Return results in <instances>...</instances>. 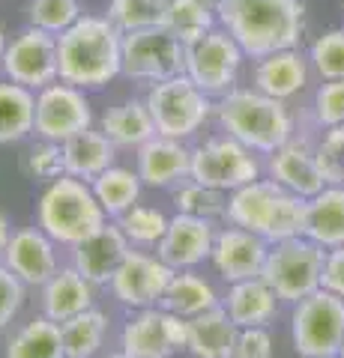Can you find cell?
<instances>
[{"instance_id":"ba28073f","label":"cell","mask_w":344,"mask_h":358,"mask_svg":"<svg viewBox=\"0 0 344 358\" xmlns=\"http://www.w3.org/2000/svg\"><path fill=\"white\" fill-rule=\"evenodd\" d=\"M242 57H246V51L237 45V39L225 27L216 24L204 36H198L195 42L186 45L183 75L192 78L207 96L221 99L234 90L237 75L242 69Z\"/></svg>"},{"instance_id":"e575fe53","label":"cell","mask_w":344,"mask_h":358,"mask_svg":"<svg viewBox=\"0 0 344 358\" xmlns=\"http://www.w3.org/2000/svg\"><path fill=\"white\" fill-rule=\"evenodd\" d=\"M168 0H108V21L120 33L162 27Z\"/></svg>"},{"instance_id":"60d3db41","label":"cell","mask_w":344,"mask_h":358,"mask_svg":"<svg viewBox=\"0 0 344 358\" xmlns=\"http://www.w3.org/2000/svg\"><path fill=\"white\" fill-rule=\"evenodd\" d=\"M315 122L324 129L344 126V78L341 81H324L315 93Z\"/></svg>"},{"instance_id":"7dc6e473","label":"cell","mask_w":344,"mask_h":358,"mask_svg":"<svg viewBox=\"0 0 344 358\" xmlns=\"http://www.w3.org/2000/svg\"><path fill=\"white\" fill-rule=\"evenodd\" d=\"M4 54H6V33L0 30V63H4Z\"/></svg>"},{"instance_id":"d4e9b609","label":"cell","mask_w":344,"mask_h":358,"mask_svg":"<svg viewBox=\"0 0 344 358\" xmlns=\"http://www.w3.org/2000/svg\"><path fill=\"white\" fill-rule=\"evenodd\" d=\"M117 147L108 141L102 129H84L75 138L63 141V159H66V173L84 182H93L99 173H105L114 164Z\"/></svg>"},{"instance_id":"681fc988","label":"cell","mask_w":344,"mask_h":358,"mask_svg":"<svg viewBox=\"0 0 344 358\" xmlns=\"http://www.w3.org/2000/svg\"><path fill=\"white\" fill-rule=\"evenodd\" d=\"M111 358H129V355H123V352H120V355H111Z\"/></svg>"},{"instance_id":"e0dca14e","label":"cell","mask_w":344,"mask_h":358,"mask_svg":"<svg viewBox=\"0 0 344 358\" xmlns=\"http://www.w3.org/2000/svg\"><path fill=\"white\" fill-rule=\"evenodd\" d=\"M213 242H216V230L209 218L177 212V218L168 221V230H165L162 242L156 245V251L159 260L168 263L177 272V268H195L198 263H204L213 254Z\"/></svg>"},{"instance_id":"4316f807","label":"cell","mask_w":344,"mask_h":358,"mask_svg":"<svg viewBox=\"0 0 344 358\" xmlns=\"http://www.w3.org/2000/svg\"><path fill=\"white\" fill-rule=\"evenodd\" d=\"M99 129L108 134V141L120 150H138L144 147L150 138H156V126H153L150 108L141 99H129V102H120L114 108H108L102 120H99Z\"/></svg>"},{"instance_id":"9c48e42d","label":"cell","mask_w":344,"mask_h":358,"mask_svg":"<svg viewBox=\"0 0 344 358\" xmlns=\"http://www.w3.org/2000/svg\"><path fill=\"white\" fill-rule=\"evenodd\" d=\"M186 45L168 27L123 33V75L141 84H159L183 75Z\"/></svg>"},{"instance_id":"4fadbf2b","label":"cell","mask_w":344,"mask_h":358,"mask_svg":"<svg viewBox=\"0 0 344 358\" xmlns=\"http://www.w3.org/2000/svg\"><path fill=\"white\" fill-rule=\"evenodd\" d=\"M120 346L129 358H171L177 350L188 346V320L171 310L144 308L126 322Z\"/></svg>"},{"instance_id":"f546056e","label":"cell","mask_w":344,"mask_h":358,"mask_svg":"<svg viewBox=\"0 0 344 358\" xmlns=\"http://www.w3.org/2000/svg\"><path fill=\"white\" fill-rule=\"evenodd\" d=\"M63 355L66 350H63L60 322H54L48 317L30 320L6 343V358H63Z\"/></svg>"},{"instance_id":"8992f818","label":"cell","mask_w":344,"mask_h":358,"mask_svg":"<svg viewBox=\"0 0 344 358\" xmlns=\"http://www.w3.org/2000/svg\"><path fill=\"white\" fill-rule=\"evenodd\" d=\"M324 260L326 251L317 242L296 236L275 242L270 254H266L261 278L273 287L279 301H291L296 305L299 299L312 296L320 289V278H324Z\"/></svg>"},{"instance_id":"52a82bcc","label":"cell","mask_w":344,"mask_h":358,"mask_svg":"<svg viewBox=\"0 0 344 358\" xmlns=\"http://www.w3.org/2000/svg\"><path fill=\"white\" fill-rule=\"evenodd\" d=\"M291 338L303 358L338 355L344 343V299L324 287L299 299L291 317Z\"/></svg>"},{"instance_id":"6da1fadb","label":"cell","mask_w":344,"mask_h":358,"mask_svg":"<svg viewBox=\"0 0 344 358\" xmlns=\"http://www.w3.org/2000/svg\"><path fill=\"white\" fill-rule=\"evenodd\" d=\"M219 27H225L246 57L296 48L305 30L303 0H221L216 9Z\"/></svg>"},{"instance_id":"f6af8a7d","label":"cell","mask_w":344,"mask_h":358,"mask_svg":"<svg viewBox=\"0 0 344 358\" xmlns=\"http://www.w3.org/2000/svg\"><path fill=\"white\" fill-rule=\"evenodd\" d=\"M320 287L344 299V245L329 248L326 260H324V278H320Z\"/></svg>"},{"instance_id":"9a60e30c","label":"cell","mask_w":344,"mask_h":358,"mask_svg":"<svg viewBox=\"0 0 344 358\" xmlns=\"http://www.w3.org/2000/svg\"><path fill=\"white\" fill-rule=\"evenodd\" d=\"M266 254H270V248H266L263 236L242 227H228L216 233L209 260H213L216 272L225 281L237 284V281H249V278H261Z\"/></svg>"},{"instance_id":"ee69618b","label":"cell","mask_w":344,"mask_h":358,"mask_svg":"<svg viewBox=\"0 0 344 358\" xmlns=\"http://www.w3.org/2000/svg\"><path fill=\"white\" fill-rule=\"evenodd\" d=\"M234 358H273V338L263 331V326L240 329L234 343Z\"/></svg>"},{"instance_id":"ffe728a7","label":"cell","mask_w":344,"mask_h":358,"mask_svg":"<svg viewBox=\"0 0 344 358\" xmlns=\"http://www.w3.org/2000/svg\"><path fill=\"white\" fill-rule=\"evenodd\" d=\"M308 78H312V63H308V57L296 48H287V51L266 54V57L254 63L252 81H254V90L287 102V99L299 96L308 87Z\"/></svg>"},{"instance_id":"83f0119b","label":"cell","mask_w":344,"mask_h":358,"mask_svg":"<svg viewBox=\"0 0 344 358\" xmlns=\"http://www.w3.org/2000/svg\"><path fill=\"white\" fill-rule=\"evenodd\" d=\"M225 310L237 329L266 326L279 310V296L273 293V287L263 278H249V281H237L228 289Z\"/></svg>"},{"instance_id":"30bf717a","label":"cell","mask_w":344,"mask_h":358,"mask_svg":"<svg viewBox=\"0 0 344 358\" xmlns=\"http://www.w3.org/2000/svg\"><path fill=\"white\" fill-rule=\"evenodd\" d=\"M188 179L219 192H234V188L261 179V162L254 159L249 147H242L237 138H209L198 150H192V173Z\"/></svg>"},{"instance_id":"ab89813d","label":"cell","mask_w":344,"mask_h":358,"mask_svg":"<svg viewBox=\"0 0 344 358\" xmlns=\"http://www.w3.org/2000/svg\"><path fill=\"white\" fill-rule=\"evenodd\" d=\"M317 167L326 185H344V126H332L315 147Z\"/></svg>"},{"instance_id":"d6986e66","label":"cell","mask_w":344,"mask_h":358,"mask_svg":"<svg viewBox=\"0 0 344 358\" xmlns=\"http://www.w3.org/2000/svg\"><path fill=\"white\" fill-rule=\"evenodd\" d=\"M270 176L279 182L284 192H291L296 197H315L317 192L326 188V179L320 173L315 150L305 141H287L284 147L270 152Z\"/></svg>"},{"instance_id":"816d5d0a","label":"cell","mask_w":344,"mask_h":358,"mask_svg":"<svg viewBox=\"0 0 344 358\" xmlns=\"http://www.w3.org/2000/svg\"><path fill=\"white\" fill-rule=\"evenodd\" d=\"M338 355H344V343H341V352H338Z\"/></svg>"},{"instance_id":"f5cc1de1","label":"cell","mask_w":344,"mask_h":358,"mask_svg":"<svg viewBox=\"0 0 344 358\" xmlns=\"http://www.w3.org/2000/svg\"><path fill=\"white\" fill-rule=\"evenodd\" d=\"M63 358H72V355H63Z\"/></svg>"},{"instance_id":"c3c4849f","label":"cell","mask_w":344,"mask_h":358,"mask_svg":"<svg viewBox=\"0 0 344 358\" xmlns=\"http://www.w3.org/2000/svg\"><path fill=\"white\" fill-rule=\"evenodd\" d=\"M201 3H207L209 9H219V3H221V0H201Z\"/></svg>"},{"instance_id":"484cf974","label":"cell","mask_w":344,"mask_h":358,"mask_svg":"<svg viewBox=\"0 0 344 358\" xmlns=\"http://www.w3.org/2000/svg\"><path fill=\"white\" fill-rule=\"evenodd\" d=\"M93 305V284L78 272V268H60L42 289V310L54 322H66L78 317L81 310Z\"/></svg>"},{"instance_id":"f35d334b","label":"cell","mask_w":344,"mask_h":358,"mask_svg":"<svg viewBox=\"0 0 344 358\" xmlns=\"http://www.w3.org/2000/svg\"><path fill=\"white\" fill-rule=\"evenodd\" d=\"M117 224L123 227L129 242H138V245H159L165 230H168V218L159 209H150V206H132L129 212L120 215Z\"/></svg>"},{"instance_id":"836d02e7","label":"cell","mask_w":344,"mask_h":358,"mask_svg":"<svg viewBox=\"0 0 344 358\" xmlns=\"http://www.w3.org/2000/svg\"><path fill=\"white\" fill-rule=\"evenodd\" d=\"M216 24V9H209L201 0H168V13H165L162 27H168L183 45H188L198 36H204L207 30H213Z\"/></svg>"},{"instance_id":"b9f144b4","label":"cell","mask_w":344,"mask_h":358,"mask_svg":"<svg viewBox=\"0 0 344 358\" xmlns=\"http://www.w3.org/2000/svg\"><path fill=\"white\" fill-rule=\"evenodd\" d=\"M27 171L33 179H60L66 173V159H63V143L42 141L27 152Z\"/></svg>"},{"instance_id":"7bdbcfd3","label":"cell","mask_w":344,"mask_h":358,"mask_svg":"<svg viewBox=\"0 0 344 358\" xmlns=\"http://www.w3.org/2000/svg\"><path fill=\"white\" fill-rule=\"evenodd\" d=\"M21 305H25V284L9 272L6 263H0V331L15 320Z\"/></svg>"},{"instance_id":"3957f363","label":"cell","mask_w":344,"mask_h":358,"mask_svg":"<svg viewBox=\"0 0 344 358\" xmlns=\"http://www.w3.org/2000/svg\"><path fill=\"white\" fill-rule=\"evenodd\" d=\"M216 120L225 134L237 138L252 152H275L294 138V117L282 99L261 90L234 87L216 102Z\"/></svg>"},{"instance_id":"603a6c76","label":"cell","mask_w":344,"mask_h":358,"mask_svg":"<svg viewBox=\"0 0 344 358\" xmlns=\"http://www.w3.org/2000/svg\"><path fill=\"white\" fill-rule=\"evenodd\" d=\"M240 329L228 317L225 308H209L188 320V346L195 358H234Z\"/></svg>"},{"instance_id":"4dcf8cb0","label":"cell","mask_w":344,"mask_h":358,"mask_svg":"<svg viewBox=\"0 0 344 358\" xmlns=\"http://www.w3.org/2000/svg\"><path fill=\"white\" fill-rule=\"evenodd\" d=\"M162 305H165V310L177 313V317L192 320V317H198V313L216 308L219 299H216V289L209 287L204 278H198L192 272H180V275L174 272L171 284L162 296Z\"/></svg>"},{"instance_id":"2e32d148","label":"cell","mask_w":344,"mask_h":358,"mask_svg":"<svg viewBox=\"0 0 344 358\" xmlns=\"http://www.w3.org/2000/svg\"><path fill=\"white\" fill-rule=\"evenodd\" d=\"M282 197H284V188L275 182V179H254V182H246V185H240L231 192L225 215L234 227L252 230L270 242Z\"/></svg>"},{"instance_id":"7c38bea8","label":"cell","mask_w":344,"mask_h":358,"mask_svg":"<svg viewBox=\"0 0 344 358\" xmlns=\"http://www.w3.org/2000/svg\"><path fill=\"white\" fill-rule=\"evenodd\" d=\"M0 69L6 72L9 81L21 87H30L33 93L54 81H60L57 72V36L39 30V27H25L13 42H6V54Z\"/></svg>"},{"instance_id":"1f68e13d","label":"cell","mask_w":344,"mask_h":358,"mask_svg":"<svg viewBox=\"0 0 344 358\" xmlns=\"http://www.w3.org/2000/svg\"><path fill=\"white\" fill-rule=\"evenodd\" d=\"M93 194L102 203L108 215L120 218L123 212H129L138 203L141 194V176L138 171H126V167H114L111 164L105 173H99L93 179Z\"/></svg>"},{"instance_id":"277c9868","label":"cell","mask_w":344,"mask_h":358,"mask_svg":"<svg viewBox=\"0 0 344 358\" xmlns=\"http://www.w3.org/2000/svg\"><path fill=\"white\" fill-rule=\"evenodd\" d=\"M105 215L108 212L96 200L93 188L84 179H75L69 173L54 179L36 206L39 230H46L54 242L72 245V248L102 230L108 224Z\"/></svg>"},{"instance_id":"d590c367","label":"cell","mask_w":344,"mask_h":358,"mask_svg":"<svg viewBox=\"0 0 344 358\" xmlns=\"http://www.w3.org/2000/svg\"><path fill=\"white\" fill-rule=\"evenodd\" d=\"M308 63L312 72L320 81H341L344 78V27L326 30L324 36H317L308 51Z\"/></svg>"},{"instance_id":"5bb4252c","label":"cell","mask_w":344,"mask_h":358,"mask_svg":"<svg viewBox=\"0 0 344 358\" xmlns=\"http://www.w3.org/2000/svg\"><path fill=\"white\" fill-rule=\"evenodd\" d=\"M171 278H174V268L168 263L153 260V257L141 251H129L126 260L114 272V278H111V293L123 305L144 310L162 301Z\"/></svg>"},{"instance_id":"8fae6325","label":"cell","mask_w":344,"mask_h":358,"mask_svg":"<svg viewBox=\"0 0 344 358\" xmlns=\"http://www.w3.org/2000/svg\"><path fill=\"white\" fill-rule=\"evenodd\" d=\"M84 129H93V108L84 90L66 81H54L36 90V129L33 131L42 141L63 143Z\"/></svg>"},{"instance_id":"5b68a950","label":"cell","mask_w":344,"mask_h":358,"mask_svg":"<svg viewBox=\"0 0 344 358\" xmlns=\"http://www.w3.org/2000/svg\"><path fill=\"white\" fill-rule=\"evenodd\" d=\"M144 102L150 108L156 134L174 138V141L192 138L216 114L213 96H207L188 75H177V78H168V81L153 84Z\"/></svg>"},{"instance_id":"cb8c5ba5","label":"cell","mask_w":344,"mask_h":358,"mask_svg":"<svg viewBox=\"0 0 344 358\" xmlns=\"http://www.w3.org/2000/svg\"><path fill=\"white\" fill-rule=\"evenodd\" d=\"M305 239L317 242L320 248L344 245V188L326 185L324 192L305 200Z\"/></svg>"},{"instance_id":"8d00e7d4","label":"cell","mask_w":344,"mask_h":358,"mask_svg":"<svg viewBox=\"0 0 344 358\" xmlns=\"http://www.w3.org/2000/svg\"><path fill=\"white\" fill-rule=\"evenodd\" d=\"M177 212H186V215H198V218H219L228 212V197L219 188H209L201 182H188L180 192L174 194Z\"/></svg>"},{"instance_id":"7a4b0ae2","label":"cell","mask_w":344,"mask_h":358,"mask_svg":"<svg viewBox=\"0 0 344 358\" xmlns=\"http://www.w3.org/2000/svg\"><path fill=\"white\" fill-rule=\"evenodd\" d=\"M60 81L78 90H99L123 75V33L108 15H81L57 36Z\"/></svg>"},{"instance_id":"44dd1931","label":"cell","mask_w":344,"mask_h":358,"mask_svg":"<svg viewBox=\"0 0 344 358\" xmlns=\"http://www.w3.org/2000/svg\"><path fill=\"white\" fill-rule=\"evenodd\" d=\"M129 254V236L120 224H105L99 233L75 245V268L90 284H111V278Z\"/></svg>"},{"instance_id":"d6a6232c","label":"cell","mask_w":344,"mask_h":358,"mask_svg":"<svg viewBox=\"0 0 344 358\" xmlns=\"http://www.w3.org/2000/svg\"><path fill=\"white\" fill-rule=\"evenodd\" d=\"M105 331H108V320L102 310L87 308L78 317L60 322V334H63V350L72 358H93L99 352V346L105 343Z\"/></svg>"},{"instance_id":"74e56055","label":"cell","mask_w":344,"mask_h":358,"mask_svg":"<svg viewBox=\"0 0 344 358\" xmlns=\"http://www.w3.org/2000/svg\"><path fill=\"white\" fill-rule=\"evenodd\" d=\"M81 15L84 13L78 0H33L30 3V24L51 33V36H60L63 30H69Z\"/></svg>"},{"instance_id":"ac0fdd59","label":"cell","mask_w":344,"mask_h":358,"mask_svg":"<svg viewBox=\"0 0 344 358\" xmlns=\"http://www.w3.org/2000/svg\"><path fill=\"white\" fill-rule=\"evenodd\" d=\"M4 263L21 284L30 287H46L54 275H57V254H54V239L46 230L27 227L13 233L6 251H4Z\"/></svg>"},{"instance_id":"7402d4cb","label":"cell","mask_w":344,"mask_h":358,"mask_svg":"<svg viewBox=\"0 0 344 358\" xmlns=\"http://www.w3.org/2000/svg\"><path fill=\"white\" fill-rule=\"evenodd\" d=\"M192 173V150L183 147V141L174 138H150L144 147H138V176L141 182L153 188H168L174 182H183Z\"/></svg>"},{"instance_id":"bcb514c9","label":"cell","mask_w":344,"mask_h":358,"mask_svg":"<svg viewBox=\"0 0 344 358\" xmlns=\"http://www.w3.org/2000/svg\"><path fill=\"white\" fill-rule=\"evenodd\" d=\"M9 239H13V230H9V218L4 215V212H0V254L6 251Z\"/></svg>"},{"instance_id":"f1b7e54d","label":"cell","mask_w":344,"mask_h":358,"mask_svg":"<svg viewBox=\"0 0 344 358\" xmlns=\"http://www.w3.org/2000/svg\"><path fill=\"white\" fill-rule=\"evenodd\" d=\"M36 129V93L15 81L0 84V147L18 143Z\"/></svg>"},{"instance_id":"f907efd6","label":"cell","mask_w":344,"mask_h":358,"mask_svg":"<svg viewBox=\"0 0 344 358\" xmlns=\"http://www.w3.org/2000/svg\"><path fill=\"white\" fill-rule=\"evenodd\" d=\"M329 358H344V355H329Z\"/></svg>"}]
</instances>
